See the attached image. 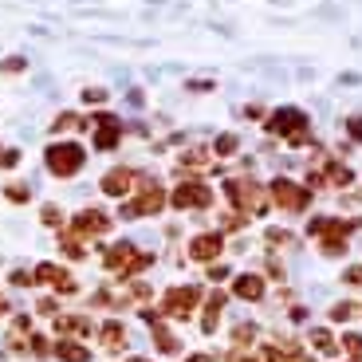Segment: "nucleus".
I'll return each instance as SVG.
<instances>
[{"instance_id":"0eeeda50","label":"nucleus","mask_w":362,"mask_h":362,"mask_svg":"<svg viewBox=\"0 0 362 362\" xmlns=\"http://www.w3.org/2000/svg\"><path fill=\"white\" fill-rule=\"evenodd\" d=\"M197 303H201V288H170L162 296V311L170 319H189L193 311H197Z\"/></svg>"},{"instance_id":"4be33fe9","label":"nucleus","mask_w":362,"mask_h":362,"mask_svg":"<svg viewBox=\"0 0 362 362\" xmlns=\"http://www.w3.org/2000/svg\"><path fill=\"white\" fill-rule=\"evenodd\" d=\"M4 197H8L12 205H24V201H32V185H24V181H12V185H4Z\"/></svg>"},{"instance_id":"20e7f679","label":"nucleus","mask_w":362,"mask_h":362,"mask_svg":"<svg viewBox=\"0 0 362 362\" xmlns=\"http://www.w3.org/2000/svg\"><path fill=\"white\" fill-rule=\"evenodd\" d=\"M225 197L233 201L240 213H268V197H264V189L256 185L252 177H233V181H225Z\"/></svg>"},{"instance_id":"6ab92c4d","label":"nucleus","mask_w":362,"mask_h":362,"mask_svg":"<svg viewBox=\"0 0 362 362\" xmlns=\"http://www.w3.org/2000/svg\"><path fill=\"white\" fill-rule=\"evenodd\" d=\"M221 311H225V291H213V296H209V303H205V319H201V331H205V335H213V331H217Z\"/></svg>"},{"instance_id":"dca6fc26","label":"nucleus","mask_w":362,"mask_h":362,"mask_svg":"<svg viewBox=\"0 0 362 362\" xmlns=\"http://www.w3.org/2000/svg\"><path fill=\"white\" fill-rule=\"evenodd\" d=\"M99 343L107 346V351H122V346H127V327L118 323V319H107V323L99 327Z\"/></svg>"},{"instance_id":"ea45409f","label":"nucleus","mask_w":362,"mask_h":362,"mask_svg":"<svg viewBox=\"0 0 362 362\" xmlns=\"http://www.w3.org/2000/svg\"><path fill=\"white\" fill-rule=\"evenodd\" d=\"M189 362H213V358H209V354H193Z\"/></svg>"},{"instance_id":"6e6552de","label":"nucleus","mask_w":362,"mask_h":362,"mask_svg":"<svg viewBox=\"0 0 362 362\" xmlns=\"http://www.w3.org/2000/svg\"><path fill=\"white\" fill-rule=\"evenodd\" d=\"M209 201H213V189L205 181H181L177 189L170 193L173 209H209Z\"/></svg>"},{"instance_id":"b1692460","label":"nucleus","mask_w":362,"mask_h":362,"mask_svg":"<svg viewBox=\"0 0 362 362\" xmlns=\"http://www.w3.org/2000/svg\"><path fill=\"white\" fill-rule=\"evenodd\" d=\"M79 127H83V118H79V115H71V110H67V115H59V118L52 122L55 134H67V130H79Z\"/></svg>"},{"instance_id":"cd10ccee","label":"nucleus","mask_w":362,"mask_h":362,"mask_svg":"<svg viewBox=\"0 0 362 362\" xmlns=\"http://www.w3.org/2000/svg\"><path fill=\"white\" fill-rule=\"evenodd\" d=\"M343 346H346V354H351L354 362H362V335L358 331H351V335L343 339Z\"/></svg>"},{"instance_id":"e433bc0d","label":"nucleus","mask_w":362,"mask_h":362,"mask_svg":"<svg viewBox=\"0 0 362 362\" xmlns=\"http://www.w3.org/2000/svg\"><path fill=\"white\" fill-rule=\"evenodd\" d=\"M225 276H228L225 264H213V268H209V280H225Z\"/></svg>"},{"instance_id":"ddd939ff","label":"nucleus","mask_w":362,"mask_h":362,"mask_svg":"<svg viewBox=\"0 0 362 362\" xmlns=\"http://www.w3.org/2000/svg\"><path fill=\"white\" fill-rule=\"evenodd\" d=\"M134 185H138V173L127 170V165H118V170L103 173V181H99V189L107 193V197H127Z\"/></svg>"},{"instance_id":"1a4fd4ad","label":"nucleus","mask_w":362,"mask_h":362,"mask_svg":"<svg viewBox=\"0 0 362 362\" xmlns=\"http://www.w3.org/2000/svg\"><path fill=\"white\" fill-rule=\"evenodd\" d=\"M32 280H36V284H52L59 296H75V291H79V284L71 280V272L59 268V264H40V268L32 272Z\"/></svg>"},{"instance_id":"9b49d317","label":"nucleus","mask_w":362,"mask_h":362,"mask_svg":"<svg viewBox=\"0 0 362 362\" xmlns=\"http://www.w3.org/2000/svg\"><path fill=\"white\" fill-rule=\"evenodd\" d=\"M90 127H95V150H115L118 138H122V122L115 115H95Z\"/></svg>"},{"instance_id":"423d86ee","label":"nucleus","mask_w":362,"mask_h":362,"mask_svg":"<svg viewBox=\"0 0 362 362\" xmlns=\"http://www.w3.org/2000/svg\"><path fill=\"white\" fill-rule=\"evenodd\" d=\"M268 197L284 209V213H303L311 205V189L308 185H296L291 177H276L268 185Z\"/></svg>"},{"instance_id":"f704fd0d","label":"nucleus","mask_w":362,"mask_h":362,"mask_svg":"<svg viewBox=\"0 0 362 362\" xmlns=\"http://www.w3.org/2000/svg\"><path fill=\"white\" fill-rule=\"evenodd\" d=\"M0 165H4V170L20 165V150H4V154H0Z\"/></svg>"},{"instance_id":"39448f33","label":"nucleus","mask_w":362,"mask_h":362,"mask_svg":"<svg viewBox=\"0 0 362 362\" xmlns=\"http://www.w3.org/2000/svg\"><path fill=\"white\" fill-rule=\"evenodd\" d=\"M165 201H170V197H165L162 185L146 177V181H142V189H138V197L122 205V217H127V221H134V217H154V213H162Z\"/></svg>"},{"instance_id":"5701e85b","label":"nucleus","mask_w":362,"mask_h":362,"mask_svg":"<svg viewBox=\"0 0 362 362\" xmlns=\"http://www.w3.org/2000/svg\"><path fill=\"white\" fill-rule=\"evenodd\" d=\"M205 162H209V154L201 150V146H193V150H185V154H181V170H201Z\"/></svg>"},{"instance_id":"bb28decb","label":"nucleus","mask_w":362,"mask_h":362,"mask_svg":"<svg viewBox=\"0 0 362 362\" xmlns=\"http://www.w3.org/2000/svg\"><path fill=\"white\" fill-rule=\"evenodd\" d=\"M236 146H240V142H236V134H221L217 142H213V150H217L221 158H228V154H236Z\"/></svg>"},{"instance_id":"9d476101","label":"nucleus","mask_w":362,"mask_h":362,"mask_svg":"<svg viewBox=\"0 0 362 362\" xmlns=\"http://www.w3.org/2000/svg\"><path fill=\"white\" fill-rule=\"evenodd\" d=\"M71 233L83 236V240H87V236H103V233H110V217L103 209H83V213H75Z\"/></svg>"},{"instance_id":"4468645a","label":"nucleus","mask_w":362,"mask_h":362,"mask_svg":"<svg viewBox=\"0 0 362 362\" xmlns=\"http://www.w3.org/2000/svg\"><path fill=\"white\" fill-rule=\"evenodd\" d=\"M233 296L245 299V303H260V299H264V276H256V272L236 276V280H233Z\"/></svg>"},{"instance_id":"72a5a7b5","label":"nucleus","mask_w":362,"mask_h":362,"mask_svg":"<svg viewBox=\"0 0 362 362\" xmlns=\"http://www.w3.org/2000/svg\"><path fill=\"white\" fill-rule=\"evenodd\" d=\"M351 303H335V308H331V319H335V323H343V319H351Z\"/></svg>"},{"instance_id":"a19ab883","label":"nucleus","mask_w":362,"mask_h":362,"mask_svg":"<svg viewBox=\"0 0 362 362\" xmlns=\"http://www.w3.org/2000/svg\"><path fill=\"white\" fill-rule=\"evenodd\" d=\"M127 362H150V358H127Z\"/></svg>"},{"instance_id":"a878e982","label":"nucleus","mask_w":362,"mask_h":362,"mask_svg":"<svg viewBox=\"0 0 362 362\" xmlns=\"http://www.w3.org/2000/svg\"><path fill=\"white\" fill-rule=\"evenodd\" d=\"M256 339V323H236V331H233V343L236 346H248Z\"/></svg>"},{"instance_id":"c9c22d12","label":"nucleus","mask_w":362,"mask_h":362,"mask_svg":"<svg viewBox=\"0 0 362 362\" xmlns=\"http://www.w3.org/2000/svg\"><path fill=\"white\" fill-rule=\"evenodd\" d=\"M346 284H351V288H362V264L358 268H346V276H343Z\"/></svg>"},{"instance_id":"f03ea898","label":"nucleus","mask_w":362,"mask_h":362,"mask_svg":"<svg viewBox=\"0 0 362 362\" xmlns=\"http://www.w3.org/2000/svg\"><path fill=\"white\" fill-rule=\"evenodd\" d=\"M103 264H107V272H115V276H134V272L150 268V264H154V256L138 252L130 240H118V245H110L107 252H103Z\"/></svg>"},{"instance_id":"393cba45","label":"nucleus","mask_w":362,"mask_h":362,"mask_svg":"<svg viewBox=\"0 0 362 362\" xmlns=\"http://www.w3.org/2000/svg\"><path fill=\"white\" fill-rule=\"evenodd\" d=\"M311 343H315V351L335 354V339H331V331H323V327H315V331H311Z\"/></svg>"},{"instance_id":"4c0bfd02","label":"nucleus","mask_w":362,"mask_h":362,"mask_svg":"<svg viewBox=\"0 0 362 362\" xmlns=\"http://www.w3.org/2000/svg\"><path fill=\"white\" fill-rule=\"evenodd\" d=\"M228 362H256V358H252V354H245V351H233V354H228Z\"/></svg>"},{"instance_id":"aec40b11","label":"nucleus","mask_w":362,"mask_h":362,"mask_svg":"<svg viewBox=\"0 0 362 362\" xmlns=\"http://www.w3.org/2000/svg\"><path fill=\"white\" fill-rule=\"evenodd\" d=\"M59 252H64L67 260H83V256H87V248H83V236H75L71 228H67V233H59Z\"/></svg>"},{"instance_id":"2eb2a0df","label":"nucleus","mask_w":362,"mask_h":362,"mask_svg":"<svg viewBox=\"0 0 362 362\" xmlns=\"http://www.w3.org/2000/svg\"><path fill=\"white\" fill-rule=\"evenodd\" d=\"M8 346H12V351H28V346H32V319H28V315H16V319H12V327H8Z\"/></svg>"},{"instance_id":"f257e3e1","label":"nucleus","mask_w":362,"mask_h":362,"mask_svg":"<svg viewBox=\"0 0 362 362\" xmlns=\"http://www.w3.org/2000/svg\"><path fill=\"white\" fill-rule=\"evenodd\" d=\"M83 162H87V150L79 142H52L44 150V165L52 177H75L83 170Z\"/></svg>"},{"instance_id":"412c9836","label":"nucleus","mask_w":362,"mask_h":362,"mask_svg":"<svg viewBox=\"0 0 362 362\" xmlns=\"http://www.w3.org/2000/svg\"><path fill=\"white\" fill-rule=\"evenodd\" d=\"M150 327H154V343H158V351H162V354H177V351H181L177 335H170L162 323H150Z\"/></svg>"},{"instance_id":"a211bd4d","label":"nucleus","mask_w":362,"mask_h":362,"mask_svg":"<svg viewBox=\"0 0 362 362\" xmlns=\"http://www.w3.org/2000/svg\"><path fill=\"white\" fill-rule=\"evenodd\" d=\"M55 358L59 362H90V351L83 343H75V339H59L55 343Z\"/></svg>"},{"instance_id":"7c9ffc66","label":"nucleus","mask_w":362,"mask_h":362,"mask_svg":"<svg viewBox=\"0 0 362 362\" xmlns=\"http://www.w3.org/2000/svg\"><path fill=\"white\" fill-rule=\"evenodd\" d=\"M346 134H351L354 142H362V115H351V118H346Z\"/></svg>"},{"instance_id":"c756f323","label":"nucleus","mask_w":362,"mask_h":362,"mask_svg":"<svg viewBox=\"0 0 362 362\" xmlns=\"http://www.w3.org/2000/svg\"><path fill=\"white\" fill-rule=\"evenodd\" d=\"M24 67H28L24 55H12V59H4V64H0V71H4V75H16V71H24Z\"/></svg>"},{"instance_id":"473e14b6","label":"nucleus","mask_w":362,"mask_h":362,"mask_svg":"<svg viewBox=\"0 0 362 362\" xmlns=\"http://www.w3.org/2000/svg\"><path fill=\"white\" fill-rule=\"evenodd\" d=\"M8 280H12V288H28V284H36V280H32V272H24V268H20V272H12Z\"/></svg>"},{"instance_id":"7ed1b4c3","label":"nucleus","mask_w":362,"mask_h":362,"mask_svg":"<svg viewBox=\"0 0 362 362\" xmlns=\"http://www.w3.org/2000/svg\"><path fill=\"white\" fill-rule=\"evenodd\" d=\"M268 130L276 138H288V146H308L311 134H308V115L296 107H280L276 115L268 118Z\"/></svg>"},{"instance_id":"f3484780","label":"nucleus","mask_w":362,"mask_h":362,"mask_svg":"<svg viewBox=\"0 0 362 362\" xmlns=\"http://www.w3.org/2000/svg\"><path fill=\"white\" fill-rule=\"evenodd\" d=\"M55 331L71 339V335H90L95 327H90L87 315H59V319H55Z\"/></svg>"},{"instance_id":"2f4dec72","label":"nucleus","mask_w":362,"mask_h":362,"mask_svg":"<svg viewBox=\"0 0 362 362\" xmlns=\"http://www.w3.org/2000/svg\"><path fill=\"white\" fill-rule=\"evenodd\" d=\"M83 103H90V107H95V103H107V90H103V87H87V90H83Z\"/></svg>"},{"instance_id":"f8f14e48","label":"nucleus","mask_w":362,"mask_h":362,"mask_svg":"<svg viewBox=\"0 0 362 362\" xmlns=\"http://www.w3.org/2000/svg\"><path fill=\"white\" fill-rule=\"evenodd\" d=\"M221 252H225V236H221V233H201V236H193V240H189V256L197 264H213Z\"/></svg>"},{"instance_id":"c85d7f7f","label":"nucleus","mask_w":362,"mask_h":362,"mask_svg":"<svg viewBox=\"0 0 362 362\" xmlns=\"http://www.w3.org/2000/svg\"><path fill=\"white\" fill-rule=\"evenodd\" d=\"M40 221H44V225H64V213H59V205H44V213H40Z\"/></svg>"},{"instance_id":"58836bf2","label":"nucleus","mask_w":362,"mask_h":362,"mask_svg":"<svg viewBox=\"0 0 362 362\" xmlns=\"http://www.w3.org/2000/svg\"><path fill=\"white\" fill-rule=\"evenodd\" d=\"M0 315H8V299L0 296Z\"/></svg>"}]
</instances>
